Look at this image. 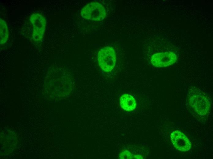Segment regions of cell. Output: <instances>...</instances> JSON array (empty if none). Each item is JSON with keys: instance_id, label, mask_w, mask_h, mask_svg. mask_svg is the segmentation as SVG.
<instances>
[{"instance_id": "cell-1", "label": "cell", "mask_w": 213, "mask_h": 159, "mask_svg": "<svg viewBox=\"0 0 213 159\" xmlns=\"http://www.w3.org/2000/svg\"><path fill=\"white\" fill-rule=\"evenodd\" d=\"M187 101L190 107L200 115L205 116L209 111L210 98L205 92L199 89L193 87L189 90Z\"/></svg>"}, {"instance_id": "cell-2", "label": "cell", "mask_w": 213, "mask_h": 159, "mask_svg": "<svg viewBox=\"0 0 213 159\" xmlns=\"http://www.w3.org/2000/svg\"><path fill=\"white\" fill-rule=\"evenodd\" d=\"M97 60L99 66L103 71L110 72L114 68L116 61L114 50L110 46L102 48L98 52Z\"/></svg>"}, {"instance_id": "cell-3", "label": "cell", "mask_w": 213, "mask_h": 159, "mask_svg": "<svg viewBox=\"0 0 213 159\" xmlns=\"http://www.w3.org/2000/svg\"><path fill=\"white\" fill-rule=\"evenodd\" d=\"M80 14L84 19L95 21L103 20L106 16L104 6L96 2H91L85 5L81 9Z\"/></svg>"}, {"instance_id": "cell-4", "label": "cell", "mask_w": 213, "mask_h": 159, "mask_svg": "<svg viewBox=\"0 0 213 159\" xmlns=\"http://www.w3.org/2000/svg\"><path fill=\"white\" fill-rule=\"evenodd\" d=\"M30 20L33 26L32 37L33 40L39 42L42 39L46 24L45 17L39 13L32 14Z\"/></svg>"}, {"instance_id": "cell-5", "label": "cell", "mask_w": 213, "mask_h": 159, "mask_svg": "<svg viewBox=\"0 0 213 159\" xmlns=\"http://www.w3.org/2000/svg\"><path fill=\"white\" fill-rule=\"evenodd\" d=\"M176 54L172 52L157 53L151 57V62L154 66L158 68L164 67L171 65L177 61Z\"/></svg>"}, {"instance_id": "cell-6", "label": "cell", "mask_w": 213, "mask_h": 159, "mask_svg": "<svg viewBox=\"0 0 213 159\" xmlns=\"http://www.w3.org/2000/svg\"><path fill=\"white\" fill-rule=\"evenodd\" d=\"M170 137L173 145L179 150L186 151L191 148L189 140L181 131L178 130L174 131L171 133Z\"/></svg>"}, {"instance_id": "cell-7", "label": "cell", "mask_w": 213, "mask_h": 159, "mask_svg": "<svg viewBox=\"0 0 213 159\" xmlns=\"http://www.w3.org/2000/svg\"><path fill=\"white\" fill-rule=\"evenodd\" d=\"M121 107L126 111H131L135 108L136 104L135 99L131 95L125 94L120 98Z\"/></svg>"}, {"instance_id": "cell-8", "label": "cell", "mask_w": 213, "mask_h": 159, "mask_svg": "<svg viewBox=\"0 0 213 159\" xmlns=\"http://www.w3.org/2000/svg\"><path fill=\"white\" fill-rule=\"evenodd\" d=\"M0 25V44H3L6 43L8 40L9 35L8 30L6 22L1 19Z\"/></svg>"}]
</instances>
